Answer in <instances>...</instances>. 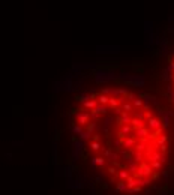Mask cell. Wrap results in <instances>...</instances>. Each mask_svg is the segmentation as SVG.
<instances>
[{"instance_id": "2", "label": "cell", "mask_w": 174, "mask_h": 195, "mask_svg": "<svg viewBox=\"0 0 174 195\" xmlns=\"http://www.w3.org/2000/svg\"><path fill=\"white\" fill-rule=\"evenodd\" d=\"M131 176H132V174L128 173V168H120L119 171H117V179H119V180H125V182H126Z\"/></svg>"}, {"instance_id": "8", "label": "cell", "mask_w": 174, "mask_h": 195, "mask_svg": "<svg viewBox=\"0 0 174 195\" xmlns=\"http://www.w3.org/2000/svg\"><path fill=\"white\" fill-rule=\"evenodd\" d=\"M150 183H152V179H143V180H141V185H140V186L143 188V186H147V185H150Z\"/></svg>"}, {"instance_id": "7", "label": "cell", "mask_w": 174, "mask_h": 195, "mask_svg": "<svg viewBox=\"0 0 174 195\" xmlns=\"http://www.w3.org/2000/svg\"><path fill=\"white\" fill-rule=\"evenodd\" d=\"M126 192H129V194H138V192H141V186H135L132 189H128Z\"/></svg>"}, {"instance_id": "3", "label": "cell", "mask_w": 174, "mask_h": 195, "mask_svg": "<svg viewBox=\"0 0 174 195\" xmlns=\"http://www.w3.org/2000/svg\"><path fill=\"white\" fill-rule=\"evenodd\" d=\"M92 164L95 165V167H105V164H107V159L104 158V156H95V158H92Z\"/></svg>"}, {"instance_id": "1", "label": "cell", "mask_w": 174, "mask_h": 195, "mask_svg": "<svg viewBox=\"0 0 174 195\" xmlns=\"http://www.w3.org/2000/svg\"><path fill=\"white\" fill-rule=\"evenodd\" d=\"M89 149L93 153H98V152H102L104 146H102V143H99V141H89Z\"/></svg>"}, {"instance_id": "5", "label": "cell", "mask_w": 174, "mask_h": 195, "mask_svg": "<svg viewBox=\"0 0 174 195\" xmlns=\"http://www.w3.org/2000/svg\"><path fill=\"white\" fill-rule=\"evenodd\" d=\"M150 164H152V167H153L155 171H159V170H162V162H161V161H153V162H150Z\"/></svg>"}, {"instance_id": "4", "label": "cell", "mask_w": 174, "mask_h": 195, "mask_svg": "<svg viewBox=\"0 0 174 195\" xmlns=\"http://www.w3.org/2000/svg\"><path fill=\"white\" fill-rule=\"evenodd\" d=\"M116 191H117V192H126V191H128L126 182H125V180H119L117 185H116Z\"/></svg>"}, {"instance_id": "6", "label": "cell", "mask_w": 174, "mask_h": 195, "mask_svg": "<svg viewBox=\"0 0 174 195\" xmlns=\"http://www.w3.org/2000/svg\"><path fill=\"white\" fill-rule=\"evenodd\" d=\"M107 171H108V174H110V176H117V171H119V170H117L116 167H113V165H111V167H108Z\"/></svg>"}]
</instances>
